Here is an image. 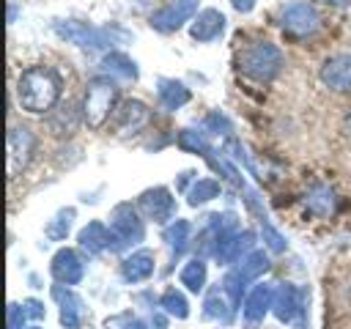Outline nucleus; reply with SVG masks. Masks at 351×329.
I'll return each instance as SVG.
<instances>
[{
	"instance_id": "f257e3e1",
	"label": "nucleus",
	"mask_w": 351,
	"mask_h": 329,
	"mask_svg": "<svg viewBox=\"0 0 351 329\" xmlns=\"http://www.w3.org/2000/svg\"><path fill=\"white\" fill-rule=\"evenodd\" d=\"M16 96H19L22 110H27V112L52 110L60 96V77L47 66H33L19 74Z\"/></svg>"
},
{
	"instance_id": "f03ea898",
	"label": "nucleus",
	"mask_w": 351,
	"mask_h": 329,
	"mask_svg": "<svg viewBox=\"0 0 351 329\" xmlns=\"http://www.w3.org/2000/svg\"><path fill=\"white\" fill-rule=\"evenodd\" d=\"M282 66V52L271 41H255L239 55V69L252 80H271Z\"/></svg>"
},
{
	"instance_id": "7ed1b4c3",
	"label": "nucleus",
	"mask_w": 351,
	"mask_h": 329,
	"mask_svg": "<svg viewBox=\"0 0 351 329\" xmlns=\"http://www.w3.org/2000/svg\"><path fill=\"white\" fill-rule=\"evenodd\" d=\"M115 96H118V90H115V82H112V80H107V77L90 80L88 90H85V104H82L88 126L99 129V126L110 118L112 104H115Z\"/></svg>"
},
{
	"instance_id": "20e7f679",
	"label": "nucleus",
	"mask_w": 351,
	"mask_h": 329,
	"mask_svg": "<svg viewBox=\"0 0 351 329\" xmlns=\"http://www.w3.org/2000/svg\"><path fill=\"white\" fill-rule=\"evenodd\" d=\"M280 19H282V27L288 33H296V36H307V33H315L318 30V11L307 3V0H293V3H285L282 11H280Z\"/></svg>"
},
{
	"instance_id": "39448f33",
	"label": "nucleus",
	"mask_w": 351,
	"mask_h": 329,
	"mask_svg": "<svg viewBox=\"0 0 351 329\" xmlns=\"http://www.w3.org/2000/svg\"><path fill=\"white\" fill-rule=\"evenodd\" d=\"M195 11H197V0H170L167 5H162V8L151 16V25H154V30H159V33H173V30H178Z\"/></svg>"
},
{
	"instance_id": "423d86ee",
	"label": "nucleus",
	"mask_w": 351,
	"mask_h": 329,
	"mask_svg": "<svg viewBox=\"0 0 351 329\" xmlns=\"http://www.w3.org/2000/svg\"><path fill=\"white\" fill-rule=\"evenodd\" d=\"M30 154H33V134L25 126H14L8 132V175L11 178L16 173H22Z\"/></svg>"
},
{
	"instance_id": "0eeeda50",
	"label": "nucleus",
	"mask_w": 351,
	"mask_h": 329,
	"mask_svg": "<svg viewBox=\"0 0 351 329\" xmlns=\"http://www.w3.org/2000/svg\"><path fill=\"white\" fill-rule=\"evenodd\" d=\"M110 228H112V236L126 244V241H140L143 239V222L137 219L134 208L129 203H121L115 211H112V219H110Z\"/></svg>"
},
{
	"instance_id": "6e6552de",
	"label": "nucleus",
	"mask_w": 351,
	"mask_h": 329,
	"mask_svg": "<svg viewBox=\"0 0 351 329\" xmlns=\"http://www.w3.org/2000/svg\"><path fill=\"white\" fill-rule=\"evenodd\" d=\"M321 82L332 90H351V55H332L321 66Z\"/></svg>"
},
{
	"instance_id": "1a4fd4ad",
	"label": "nucleus",
	"mask_w": 351,
	"mask_h": 329,
	"mask_svg": "<svg viewBox=\"0 0 351 329\" xmlns=\"http://www.w3.org/2000/svg\"><path fill=\"white\" fill-rule=\"evenodd\" d=\"M140 208L154 219V222H167L176 211V200L170 197V192L165 186H156V189H148L143 192L140 197Z\"/></svg>"
},
{
	"instance_id": "9d476101",
	"label": "nucleus",
	"mask_w": 351,
	"mask_h": 329,
	"mask_svg": "<svg viewBox=\"0 0 351 329\" xmlns=\"http://www.w3.org/2000/svg\"><path fill=\"white\" fill-rule=\"evenodd\" d=\"M55 30H58V36H63L71 44H80V47H99V44H104V33L90 27V25H85V22H58Z\"/></svg>"
},
{
	"instance_id": "9b49d317",
	"label": "nucleus",
	"mask_w": 351,
	"mask_h": 329,
	"mask_svg": "<svg viewBox=\"0 0 351 329\" xmlns=\"http://www.w3.org/2000/svg\"><path fill=\"white\" fill-rule=\"evenodd\" d=\"M222 27H225V16L217 11V8H206V11H200L197 14V19L192 22V38H197V41H211V38H217L219 33H222Z\"/></svg>"
},
{
	"instance_id": "f8f14e48",
	"label": "nucleus",
	"mask_w": 351,
	"mask_h": 329,
	"mask_svg": "<svg viewBox=\"0 0 351 329\" xmlns=\"http://www.w3.org/2000/svg\"><path fill=\"white\" fill-rule=\"evenodd\" d=\"M52 274H55L60 282H66V285L80 282V277H82V263H80L77 252L60 249V252L52 258Z\"/></svg>"
},
{
	"instance_id": "ddd939ff",
	"label": "nucleus",
	"mask_w": 351,
	"mask_h": 329,
	"mask_svg": "<svg viewBox=\"0 0 351 329\" xmlns=\"http://www.w3.org/2000/svg\"><path fill=\"white\" fill-rule=\"evenodd\" d=\"M115 121H118L121 132H134L148 121V107L143 101H137V99H129L115 110Z\"/></svg>"
},
{
	"instance_id": "4468645a",
	"label": "nucleus",
	"mask_w": 351,
	"mask_h": 329,
	"mask_svg": "<svg viewBox=\"0 0 351 329\" xmlns=\"http://www.w3.org/2000/svg\"><path fill=\"white\" fill-rule=\"evenodd\" d=\"M151 271H154V255L148 249H140V252H134L123 260V277L132 280V282L151 277Z\"/></svg>"
},
{
	"instance_id": "2eb2a0df",
	"label": "nucleus",
	"mask_w": 351,
	"mask_h": 329,
	"mask_svg": "<svg viewBox=\"0 0 351 329\" xmlns=\"http://www.w3.org/2000/svg\"><path fill=\"white\" fill-rule=\"evenodd\" d=\"M80 244H82V249H88V252H101V249L110 244V233H107V228H104L101 222H90L88 228H82Z\"/></svg>"
},
{
	"instance_id": "dca6fc26",
	"label": "nucleus",
	"mask_w": 351,
	"mask_h": 329,
	"mask_svg": "<svg viewBox=\"0 0 351 329\" xmlns=\"http://www.w3.org/2000/svg\"><path fill=\"white\" fill-rule=\"evenodd\" d=\"M159 99H162L165 107L176 110L184 101H189V90L181 82H176V80H159Z\"/></svg>"
},
{
	"instance_id": "f3484780",
	"label": "nucleus",
	"mask_w": 351,
	"mask_h": 329,
	"mask_svg": "<svg viewBox=\"0 0 351 329\" xmlns=\"http://www.w3.org/2000/svg\"><path fill=\"white\" fill-rule=\"evenodd\" d=\"M49 129L52 134H71L77 129V112H74V104H60L52 118H49Z\"/></svg>"
},
{
	"instance_id": "a211bd4d",
	"label": "nucleus",
	"mask_w": 351,
	"mask_h": 329,
	"mask_svg": "<svg viewBox=\"0 0 351 329\" xmlns=\"http://www.w3.org/2000/svg\"><path fill=\"white\" fill-rule=\"evenodd\" d=\"M250 241H252V233H236V236H230V239H222L219 241V247H217V255L222 258V260H236L247 247H250Z\"/></svg>"
},
{
	"instance_id": "6ab92c4d",
	"label": "nucleus",
	"mask_w": 351,
	"mask_h": 329,
	"mask_svg": "<svg viewBox=\"0 0 351 329\" xmlns=\"http://www.w3.org/2000/svg\"><path fill=\"white\" fill-rule=\"evenodd\" d=\"M181 282L189 288V291H200L206 285V263L203 260H189L184 269H181Z\"/></svg>"
},
{
	"instance_id": "aec40b11",
	"label": "nucleus",
	"mask_w": 351,
	"mask_h": 329,
	"mask_svg": "<svg viewBox=\"0 0 351 329\" xmlns=\"http://www.w3.org/2000/svg\"><path fill=\"white\" fill-rule=\"evenodd\" d=\"M269 302H271V291L266 288V285H258L255 291H252V296L247 299V318L250 321H258L263 313H266V307H269Z\"/></svg>"
},
{
	"instance_id": "412c9836",
	"label": "nucleus",
	"mask_w": 351,
	"mask_h": 329,
	"mask_svg": "<svg viewBox=\"0 0 351 329\" xmlns=\"http://www.w3.org/2000/svg\"><path fill=\"white\" fill-rule=\"evenodd\" d=\"M217 192H219V184H217V181H211V178H200V181L189 189V203H192V206L206 203V200L217 197Z\"/></svg>"
},
{
	"instance_id": "4be33fe9",
	"label": "nucleus",
	"mask_w": 351,
	"mask_h": 329,
	"mask_svg": "<svg viewBox=\"0 0 351 329\" xmlns=\"http://www.w3.org/2000/svg\"><path fill=\"white\" fill-rule=\"evenodd\" d=\"M104 69H107V71H115V74H121V77H137L134 63H132L126 55H121V52L107 55V58H104Z\"/></svg>"
},
{
	"instance_id": "5701e85b",
	"label": "nucleus",
	"mask_w": 351,
	"mask_h": 329,
	"mask_svg": "<svg viewBox=\"0 0 351 329\" xmlns=\"http://www.w3.org/2000/svg\"><path fill=\"white\" fill-rule=\"evenodd\" d=\"M307 206H310L313 211H318V214H329V211H332V192H329L326 186H318V189L307 197Z\"/></svg>"
},
{
	"instance_id": "b1692460",
	"label": "nucleus",
	"mask_w": 351,
	"mask_h": 329,
	"mask_svg": "<svg viewBox=\"0 0 351 329\" xmlns=\"http://www.w3.org/2000/svg\"><path fill=\"white\" fill-rule=\"evenodd\" d=\"M71 217H74V211H71V208H69V211H60V214L49 222L47 233H49L52 239H63V236L69 233V228H71Z\"/></svg>"
},
{
	"instance_id": "393cba45",
	"label": "nucleus",
	"mask_w": 351,
	"mask_h": 329,
	"mask_svg": "<svg viewBox=\"0 0 351 329\" xmlns=\"http://www.w3.org/2000/svg\"><path fill=\"white\" fill-rule=\"evenodd\" d=\"M178 145L186 148V151H195V154H197V151H206V140H203V134L189 132V129L178 134Z\"/></svg>"
},
{
	"instance_id": "a878e982",
	"label": "nucleus",
	"mask_w": 351,
	"mask_h": 329,
	"mask_svg": "<svg viewBox=\"0 0 351 329\" xmlns=\"http://www.w3.org/2000/svg\"><path fill=\"white\" fill-rule=\"evenodd\" d=\"M186 233H189V225L184 222V219H178L173 228H167V233H165V239L176 247V249H181L184 247V241H186Z\"/></svg>"
},
{
	"instance_id": "bb28decb",
	"label": "nucleus",
	"mask_w": 351,
	"mask_h": 329,
	"mask_svg": "<svg viewBox=\"0 0 351 329\" xmlns=\"http://www.w3.org/2000/svg\"><path fill=\"white\" fill-rule=\"evenodd\" d=\"M162 304H165L173 315H178V318H184V315H186V302H184V296H181V293H176V291H167V293L162 296Z\"/></svg>"
},
{
	"instance_id": "cd10ccee",
	"label": "nucleus",
	"mask_w": 351,
	"mask_h": 329,
	"mask_svg": "<svg viewBox=\"0 0 351 329\" xmlns=\"http://www.w3.org/2000/svg\"><path fill=\"white\" fill-rule=\"evenodd\" d=\"M293 296H296V291H293L291 285H285V288L280 291V299H277V315H280V318H288V315H291V310H293Z\"/></svg>"
},
{
	"instance_id": "c85d7f7f",
	"label": "nucleus",
	"mask_w": 351,
	"mask_h": 329,
	"mask_svg": "<svg viewBox=\"0 0 351 329\" xmlns=\"http://www.w3.org/2000/svg\"><path fill=\"white\" fill-rule=\"evenodd\" d=\"M230 3H233V8H236V11H241V14L252 11V5H255V0H230Z\"/></svg>"
},
{
	"instance_id": "c756f323",
	"label": "nucleus",
	"mask_w": 351,
	"mask_h": 329,
	"mask_svg": "<svg viewBox=\"0 0 351 329\" xmlns=\"http://www.w3.org/2000/svg\"><path fill=\"white\" fill-rule=\"evenodd\" d=\"M326 3H335V5H348L351 0H326Z\"/></svg>"
}]
</instances>
